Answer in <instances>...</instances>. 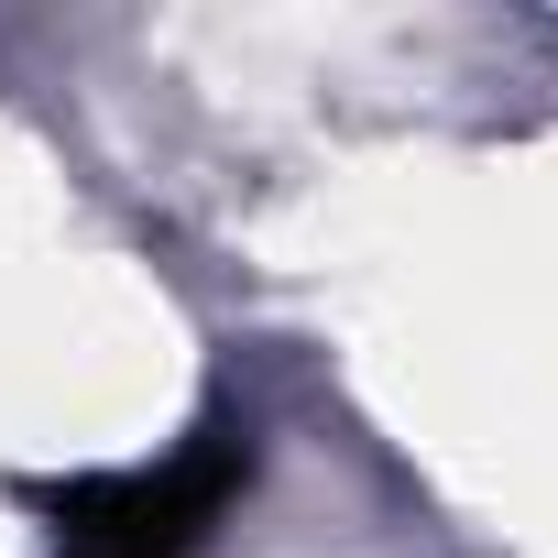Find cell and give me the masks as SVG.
Segmentation results:
<instances>
[{
	"mask_svg": "<svg viewBox=\"0 0 558 558\" xmlns=\"http://www.w3.org/2000/svg\"><path fill=\"white\" fill-rule=\"evenodd\" d=\"M241 482H252V427L241 416H197L165 460L23 482V504L45 514L56 558H197L230 525Z\"/></svg>",
	"mask_w": 558,
	"mask_h": 558,
	"instance_id": "1",
	"label": "cell"
}]
</instances>
